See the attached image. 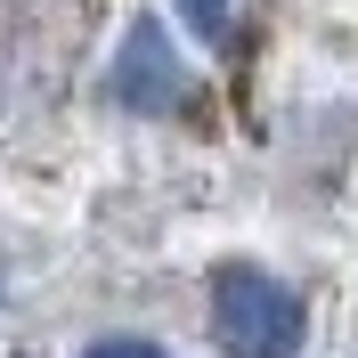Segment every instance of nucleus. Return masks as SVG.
Wrapping results in <instances>:
<instances>
[{"label":"nucleus","mask_w":358,"mask_h":358,"mask_svg":"<svg viewBox=\"0 0 358 358\" xmlns=\"http://www.w3.org/2000/svg\"><path fill=\"white\" fill-rule=\"evenodd\" d=\"M179 17L196 24L203 41H220V33H228V0H179Z\"/></svg>","instance_id":"20e7f679"},{"label":"nucleus","mask_w":358,"mask_h":358,"mask_svg":"<svg viewBox=\"0 0 358 358\" xmlns=\"http://www.w3.org/2000/svg\"><path fill=\"white\" fill-rule=\"evenodd\" d=\"M310 334V310L285 277H268L252 261L212 268V342L220 358H293Z\"/></svg>","instance_id":"f257e3e1"},{"label":"nucleus","mask_w":358,"mask_h":358,"mask_svg":"<svg viewBox=\"0 0 358 358\" xmlns=\"http://www.w3.org/2000/svg\"><path fill=\"white\" fill-rule=\"evenodd\" d=\"M114 98H122V114H171L179 98H187V66H179L171 33H163L155 17H138L131 41H122V57H114Z\"/></svg>","instance_id":"f03ea898"},{"label":"nucleus","mask_w":358,"mask_h":358,"mask_svg":"<svg viewBox=\"0 0 358 358\" xmlns=\"http://www.w3.org/2000/svg\"><path fill=\"white\" fill-rule=\"evenodd\" d=\"M82 358H171L163 342H147V334H106V342H90Z\"/></svg>","instance_id":"7ed1b4c3"}]
</instances>
